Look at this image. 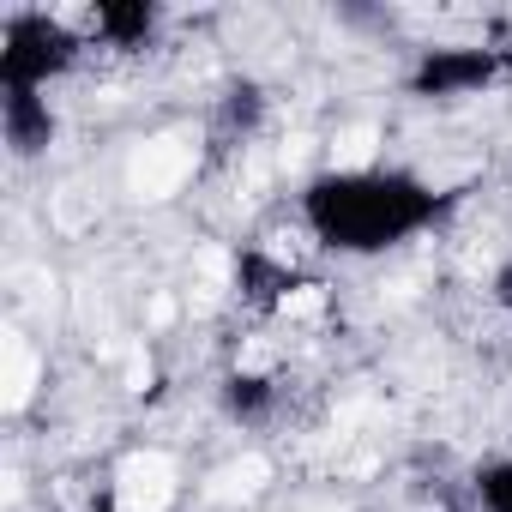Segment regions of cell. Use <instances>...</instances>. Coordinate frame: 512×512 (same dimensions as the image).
I'll return each instance as SVG.
<instances>
[{"label":"cell","instance_id":"6da1fadb","mask_svg":"<svg viewBox=\"0 0 512 512\" xmlns=\"http://www.w3.org/2000/svg\"><path fill=\"white\" fill-rule=\"evenodd\" d=\"M452 211V193L404 169H332L302 187V223L332 253H386Z\"/></svg>","mask_w":512,"mask_h":512},{"label":"cell","instance_id":"7a4b0ae2","mask_svg":"<svg viewBox=\"0 0 512 512\" xmlns=\"http://www.w3.org/2000/svg\"><path fill=\"white\" fill-rule=\"evenodd\" d=\"M79 37L49 13H13L0 25V91H49L79 61Z\"/></svg>","mask_w":512,"mask_h":512},{"label":"cell","instance_id":"3957f363","mask_svg":"<svg viewBox=\"0 0 512 512\" xmlns=\"http://www.w3.org/2000/svg\"><path fill=\"white\" fill-rule=\"evenodd\" d=\"M500 49L488 43H458V49H422L410 67V97H470L488 79H500Z\"/></svg>","mask_w":512,"mask_h":512},{"label":"cell","instance_id":"277c9868","mask_svg":"<svg viewBox=\"0 0 512 512\" xmlns=\"http://www.w3.org/2000/svg\"><path fill=\"white\" fill-rule=\"evenodd\" d=\"M0 121H7L13 157H37L55 139V115H49V97L43 91H7V97H0Z\"/></svg>","mask_w":512,"mask_h":512},{"label":"cell","instance_id":"5b68a950","mask_svg":"<svg viewBox=\"0 0 512 512\" xmlns=\"http://www.w3.org/2000/svg\"><path fill=\"white\" fill-rule=\"evenodd\" d=\"M91 31L109 49H145L151 31H157V7H145V0H103L91 13Z\"/></svg>","mask_w":512,"mask_h":512},{"label":"cell","instance_id":"8992f818","mask_svg":"<svg viewBox=\"0 0 512 512\" xmlns=\"http://www.w3.org/2000/svg\"><path fill=\"white\" fill-rule=\"evenodd\" d=\"M235 284H241V296H247L253 308H272V302H284V296L296 290V272L278 266V260H266L260 247H247L241 260H235Z\"/></svg>","mask_w":512,"mask_h":512},{"label":"cell","instance_id":"52a82bcc","mask_svg":"<svg viewBox=\"0 0 512 512\" xmlns=\"http://www.w3.org/2000/svg\"><path fill=\"white\" fill-rule=\"evenodd\" d=\"M223 404H229V416H235V422L260 428V422H272V410H278V380H260V374H229V380H223Z\"/></svg>","mask_w":512,"mask_h":512},{"label":"cell","instance_id":"ba28073f","mask_svg":"<svg viewBox=\"0 0 512 512\" xmlns=\"http://www.w3.org/2000/svg\"><path fill=\"white\" fill-rule=\"evenodd\" d=\"M260 115H266V91L260 85H229L223 91V103H217V127H223V139H247L253 127H260Z\"/></svg>","mask_w":512,"mask_h":512},{"label":"cell","instance_id":"9c48e42d","mask_svg":"<svg viewBox=\"0 0 512 512\" xmlns=\"http://www.w3.org/2000/svg\"><path fill=\"white\" fill-rule=\"evenodd\" d=\"M470 494L482 512H512V458H488L470 476Z\"/></svg>","mask_w":512,"mask_h":512},{"label":"cell","instance_id":"30bf717a","mask_svg":"<svg viewBox=\"0 0 512 512\" xmlns=\"http://www.w3.org/2000/svg\"><path fill=\"white\" fill-rule=\"evenodd\" d=\"M494 302H500V308L512 314V260H506V266L494 272Z\"/></svg>","mask_w":512,"mask_h":512},{"label":"cell","instance_id":"8fae6325","mask_svg":"<svg viewBox=\"0 0 512 512\" xmlns=\"http://www.w3.org/2000/svg\"><path fill=\"white\" fill-rule=\"evenodd\" d=\"M500 67H506V73H512V43H506V49H500Z\"/></svg>","mask_w":512,"mask_h":512},{"label":"cell","instance_id":"7c38bea8","mask_svg":"<svg viewBox=\"0 0 512 512\" xmlns=\"http://www.w3.org/2000/svg\"><path fill=\"white\" fill-rule=\"evenodd\" d=\"M91 512H115V500H109V494H103V500H97V506H91Z\"/></svg>","mask_w":512,"mask_h":512}]
</instances>
